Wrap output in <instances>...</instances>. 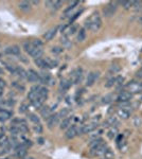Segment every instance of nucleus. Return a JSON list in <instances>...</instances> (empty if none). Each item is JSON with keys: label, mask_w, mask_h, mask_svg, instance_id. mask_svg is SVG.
<instances>
[{"label": "nucleus", "mask_w": 142, "mask_h": 159, "mask_svg": "<svg viewBox=\"0 0 142 159\" xmlns=\"http://www.w3.org/2000/svg\"><path fill=\"white\" fill-rule=\"evenodd\" d=\"M101 27H102V19H101V16L98 12H94L85 21V28L92 31V32H98Z\"/></svg>", "instance_id": "f257e3e1"}, {"label": "nucleus", "mask_w": 142, "mask_h": 159, "mask_svg": "<svg viewBox=\"0 0 142 159\" xmlns=\"http://www.w3.org/2000/svg\"><path fill=\"white\" fill-rule=\"evenodd\" d=\"M117 9H118V3L117 2H109L103 8V15L105 17H111L113 16L117 12Z\"/></svg>", "instance_id": "f03ea898"}, {"label": "nucleus", "mask_w": 142, "mask_h": 159, "mask_svg": "<svg viewBox=\"0 0 142 159\" xmlns=\"http://www.w3.org/2000/svg\"><path fill=\"white\" fill-rule=\"evenodd\" d=\"M132 94L128 91H121L118 97H117V101L120 103H128L129 101L132 100Z\"/></svg>", "instance_id": "7ed1b4c3"}, {"label": "nucleus", "mask_w": 142, "mask_h": 159, "mask_svg": "<svg viewBox=\"0 0 142 159\" xmlns=\"http://www.w3.org/2000/svg\"><path fill=\"white\" fill-rule=\"evenodd\" d=\"M99 76H100V72L99 71H91L89 74L87 75L86 86H88V87L92 86V85L96 82V80L99 78Z\"/></svg>", "instance_id": "20e7f679"}, {"label": "nucleus", "mask_w": 142, "mask_h": 159, "mask_svg": "<svg viewBox=\"0 0 142 159\" xmlns=\"http://www.w3.org/2000/svg\"><path fill=\"white\" fill-rule=\"evenodd\" d=\"M127 89L130 93H137L142 91V84L140 82H132L127 85Z\"/></svg>", "instance_id": "39448f33"}, {"label": "nucleus", "mask_w": 142, "mask_h": 159, "mask_svg": "<svg viewBox=\"0 0 142 159\" xmlns=\"http://www.w3.org/2000/svg\"><path fill=\"white\" fill-rule=\"evenodd\" d=\"M60 121V117H58V115L57 114L53 115L52 114L49 118H48V119H47V125H48V127H49L50 130H52L55 125L58 124Z\"/></svg>", "instance_id": "423d86ee"}, {"label": "nucleus", "mask_w": 142, "mask_h": 159, "mask_svg": "<svg viewBox=\"0 0 142 159\" xmlns=\"http://www.w3.org/2000/svg\"><path fill=\"white\" fill-rule=\"evenodd\" d=\"M39 73H37L33 69H29L28 71V78L26 80L30 83H39Z\"/></svg>", "instance_id": "0eeeda50"}, {"label": "nucleus", "mask_w": 142, "mask_h": 159, "mask_svg": "<svg viewBox=\"0 0 142 159\" xmlns=\"http://www.w3.org/2000/svg\"><path fill=\"white\" fill-rule=\"evenodd\" d=\"M83 80V69L82 68H76L72 72V82L74 84H79Z\"/></svg>", "instance_id": "6e6552de"}, {"label": "nucleus", "mask_w": 142, "mask_h": 159, "mask_svg": "<svg viewBox=\"0 0 142 159\" xmlns=\"http://www.w3.org/2000/svg\"><path fill=\"white\" fill-rule=\"evenodd\" d=\"M39 83L41 84H48V85H53L55 83V81L51 78V75L49 73H40L39 74Z\"/></svg>", "instance_id": "1a4fd4ad"}, {"label": "nucleus", "mask_w": 142, "mask_h": 159, "mask_svg": "<svg viewBox=\"0 0 142 159\" xmlns=\"http://www.w3.org/2000/svg\"><path fill=\"white\" fill-rule=\"evenodd\" d=\"M5 53L7 54H10V55H19L20 54V47L17 45L14 46H10L5 49Z\"/></svg>", "instance_id": "9d476101"}, {"label": "nucleus", "mask_w": 142, "mask_h": 159, "mask_svg": "<svg viewBox=\"0 0 142 159\" xmlns=\"http://www.w3.org/2000/svg\"><path fill=\"white\" fill-rule=\"evenodd\" d=\"M57 32H58V27L52 28V29H50L49 31H47V32L43 34V38L46 39V40H51V39H53L55 37Z\"/></svg>", "instance_id": "9b49d317"}, {"label": "nucleus", "mask_w": 142, "mask_h": 159, "mask_svg": "<svg viewBox=\"0 0 142 159\" xmlns=\"http://www.w3.org/2000/svg\"><path fill=\"white\" fill-rule=\"evenodd\" d=\"M45 5L47 8H51L52 10L56 11L58 10V9H60V7L63 5V1H46Z\"/></svg>", "instance_id": "f8f14e48"}, {"label": "nucleus", "mask_w": 142, "mask_h": 159, "mask_svg": "<svg viewBox=\"0 0 142 159\" xmlns=\"http://www.w3.org/2000/svg\"><path fill=\"white\" fill-rule=\"evenodd\" d=\"M76 130H77V126L76 125H72V126H70L68 130H67L66 134H65V137H66L67 139H73L76 135Z\"/></svg>", "instance_id": "ddd939ff"}, {"label": "nucleus", "mask_w": 142, "mask_h": 159, "mask_svg": "<svg viewBox=\"0 0 142 159\" xmlns=\"http://www.w3.org/2000/svg\"><path fill=\"white\" fill-rule=\"evenodd\" d=\"M99 126V124L96 123V122H92L90 124H87V125H83V130H84V134H88L93 132L94 130H96Z\"/></svg>", "instance_id": "4468645a"}, {"label": "nucleus", "mask_w": 142, "mask_h": 159, "mask_svg": "<svg viewBox=\"0 0 142 159\" xmlns=\"http://www.w3.org/2000/svg\"><path fill=\"white\" fill-rule=\"evenodd\" d=\"M117 115L120 119H123V120H126L128 119L129 116H130V113H129L127 109H124V108H119L118 111H117Z\"/></svg>", "instance_id": "2eb2a0df"}, {"label": "nucleus", "mask_w": 142, "mask_h": 159, "mask_svg": "<svg viewBox=\"0 0 142 159\" xmlns=\"http://www.w3.org/2000/svg\"><path fill=\"white\" fill-rule=\"evenodd\" d=\"M29 54H30L32 57H34L35 59H40L41 55L43 54V48H34Z\"/></svg>", "instance_id": "dca6fc26"}, {"label": "nucleus", "mask_w": 142, "mask_h": 159, "mask_svg": "<svg viewBox=\"0 0 142 159\" xmlns=\"http://www.w3.org/2000/svg\"><path fill=\"white\" fill-rule=\"evenodd\" d=\"M108 149L107 147V145H106L105 143H103V144H101V145L98 147V149L94 151V152H92L91 154L92 155H94V156H103L104 154H105V152H106V149Z\"/></svg>", "instance_id": "f3484780"}, {"label": "nucleus", "mask_w": 142, "mask_h": 159, "mask_svg": "<svg viewBox=\"0 0 142 159\" xmlns=\"http://www.w3.org/2000/svg\"><path fill=\"white\" fill-rule=\"evenodd\" d=\"M71 122H72V117H68L63 119L60 125V130H68L70 127V125H71Z\"/></svg>", "instance_id": "a211bd4d"}, {"label": "nucleus", "mask_w": 142, "mask_h": 159, "mask_svg": "<svg viewBox=\"0 0 142 159\" xmlns=\"http://www.w3.org/2000/svg\"><path fill=\"white\" fill-rule=\"evenodd\" d=\"M60 44L63 46V48L65 49H69L72 47V42L69 39V37H67V36L63 35L60 37Z\"/></svg>", "instance_id": "6ab92c4d"}, {"label": "nucleus", "mask_w": 142, "mask_h": 159, "mask_svg": "<svg viewBox=\"0 0 142 159\" xmlns=\"http://www.w3.org/2000/svg\"><path fill=\"white\" fill-rule=\"evenodd\" d=\"M75 32H77V26H75V25L68 26L67 27V29L64 31V35L67 36V37H69L70 35H73Z\"/></svg>", "instance_id": "aec40b11"}, {"label": "nucleus", "mask_w": 142, "mask_h": 159, "mask_svg": "<svg viewBox=\"0 0 142 159\" xmlns=\"http://www.w3.org/2000/svg\"><path fill=\"white\" fill-rule=\"evenodd\" d=\"M40 115H41V117H43V119L47 120V119L52 115V109H51L49 106H45V107H43L40 109Z\"/></svg>", "instance_id": "412c9836"}, {"label": "nucleus", "mask_w": 142, "mask_h": 159, "mask_svg": "<svg viewBox=\"0 0 142 159\" xmlns=\"http://www.w3.org/2000/svg\"><path fill=\"white\" fill-rule=\"evenodd\" d=\"M35 62V65L38 67V68H40V69H46V68H48V64H47V59H35L34 61Z\"/></svg>", "instance_id": "4be33fe9"}, {"label": "nucleus", "mask_w": 142, "mask_h": 159, "mask_svg": "<svg viewBox=\"0 0 142 159\" xmlns=\"http://www.w3.org/2000/svg\"><path fill=\"white\" fill-rule=\"evenodd\" d=\"M15 74H17L20 78H28V71H26L23 68L21 67H16V71Z\"/></svg>", "instance_id": "5701e85b"}, {"label": "nucleus", "mask_w": 142, "mask_h": 159, "mask_svg": "<svg viewBox=\"0 0 142 159\" xmlns=\"http://www.w3.org/2000/svg\"><path fill=\"white\" fill-rule=\"evenodd\" d=\"M86 38V30L85 29H79L77 31V35H76V40L77 42H84Z\"/></svg>", "instance_id": "b1692460"}, {"label": "nucleus", "mask_w": 142, "mask_h": 159, "mask_svg": "<svg viewBox=\"0 0 142 159\" xmlns=\"http://www.w3.org/2000/svg\"><path fill=\"white\" fill-rule=\"evenodd\" d=\"M71 85H72V81H68V80H63V81L60 82V90H63V91L68 90Z\"/></svg>", "instance_id": "393cba45"}, {"label": "nucleus", "mask_w": 142, "mask_h": 159, "mask_svg": "<svg viewBox=\"0 0 142 159\" xmlns=\"http://www.w3.org/2000/svg\"><path fill=\"white\" fill-rule=\"evenodd\" d=\"M18 7H19L20 10L28 12V11L31 10V2H29V1H21V2H19Z\"/></svg>", "instance_id": "a878e982"}, {"label": "nucleus", "mask_w": 142, "mask_h": 159, "mask_svg": "<svg viewBox=\"0 0 142 159\" xmlns=\"http://www.w3.org/2000/svg\"><path fill=\"white\" fill-rule=\"evenodd\" d=\"M79 4V1H72V2H71V3L69 4V7L67 8L66 10H65V12H64V14H65V16H68V14H69L70 12H71V11H72L73 9H74V8L77 7Z\"/></svg>", "instance_id": "bb28decb"}, {"label": "nucleus", "mask_w": 142, "mask_h": 159, "mask_svg": "<svg viewBox=\"0 0 142 159\" xmlns=\"http://www.w3.org/2000/svg\"><path fill=\"white\" fill-rule=\"evenodd\" d=\"M70 113H71V111H70L69 108H63V109H62L60 113H57V115H58L60 119H65V118L69 117Z\"/></svg>", "instance_id": "cd10ccee"}, {"label": "nucleus", "mask_w": 142, "mask_h": 159, "mask_svg": "<svg viewBox=\"0 0 142 159\" xmlns=\"http://www.w3.org/2000/svg\"><path fill=\"white\" fill-rule=\"evenodd\" d=\"M22 47H23V49H24V51L26 52V53H30L32 50H33L35 47L33 46V44H32V42H23V45H22Z\"/></svg>", "instance_id": "c85d7f7f"}, {"label": "nucleus", "mask_w": 142, "mask_h": 159, "mask_svg": "<svg viewBox=\"0 0 142 159\" xmlns=\"http://www.w3.org/2000/svg\"><path fill=\"white\" fill-rule=\"evenodd\" d=\"M43 102H45V99H43V98L38 97V98L36 99V100H34L33 102H31V103H32V105H33V106H34L35 108H40L41 106H43Z\"/></svg>", "instance_id": "c756f323"}, {"label": "nucleus", "mask_w": 142, "mask_h": 159, "mask_svg": "<svg viewBox=\"0 0 142 159\" xmlns=\"http://www.w3.org/2000/svg\"><path fill=\"white\" fill-rule=\"evenodd\" d=\"M38 97H39V96H38V92H37V91L33 90V89H30L29 93H28V99L30 100V102H33V101L36 100Z\"/></svg>", "instance_id": "7c9ffc66"}, {"label": "nucleus", "mask_w": 142, "mask_h": 159, "mask_svg": "<svg viewBox=\"0 0 142 159\" xmlns=\"http://www.w3.org/2000/svg\"><path fill=\"white\" fill-rule=\"evenodd\" d=\"M48 94H49V90H48V88L47 87H40V90H39V93H38V96H39L40 98H43V99H45L46 100L47 98H48Z\"/></svg>", "instance_id": "2f4dec72"}, {"label": "nucleus", "mask_w": 142, "mask_h": 159, "mask_svg": "<svg viewBox=\"0 0 142 159\" xmlns=\"http://www.w3.org/2000/svg\"><path fill=\"white\" fill-rule=\"evenodd\" d=\"M28 117H29V119H30L31 122H33L34 124L40 123L39 117H38L37 115H35V114H29V115H28Z\"/></svg>", "instance_id": "473e14b6"}, {"label": "nucleus", "mask_w": 142, "mask_h": 159, "mask_svg": "<svg viewBox=\"0 0 142 159\" xmlns=\"http://www.w3.org/2000/svg\"><path fill=\"white\" fill-rule=\"evenodd\" d=\"M121 70V67L119 65H112L110 66V68H109V73H111V74H116L118 72Z\"/></svg>", "instance_id": "72a5a7b5"}, {"label": "nucleus", "mask_w": 142, "mask_h": 159, "mask_svg": "<svg viewBox=\"0 0 142 159\" xmlns=\"http://www.w3.org/2000/svg\"><path fill=\"white\" fill-rule=\"evenodd\" d=\"M47 59V64H48V68H55L58 65V62L57 61H54V59Z\"/></svg>", "instance_id": "f704fd0d"}, {"label": "nucleus", "mask_w": 142, "mask_h": 159, "mask_svg": "<svg viewBox=\"0 0 142 159\" xmlns=\"http://www.w3.org/2000/svg\"><path fill=\"white\" fill-rule=\"evenodd\" d=\"M120 4L123 7V9L125 10H128L130 8H132V4H134V1H121Z\"/></svg>", "instance_id": "c9c22d12"}, {"label": "nucleus", "mask_w": 142, "mask_h": 159, "mask_svg": "<svg viewBox=\"0 0 142 159\" xmlns=\"http://www.w3.org/2000/svg\"><path fill=\"white\" fill-rule=\"evenodd\" d=\"M113 157H115V154H113V152H112L110 149H106L105 154L103 155V158H106V159H113Z\"/></svg>", "instance_id": "e433bc0d"}, {"label": "nucleus", "mask_w": 142, "mask_h": 159, "mask_svg": "<svg viewBox=\"0 0 142 159\" xmlns=\"http://www.w3.org/2000/svg\"><path fill=\"white\" fill-rule=\"evenodd\" d=\"M115 85H116V78H110L108 81L105 83V87L110 88V87H113Z\"/></svg>", "instance_id": "4c0bfd02"}, {"label": "nucleus", "mask_w": 142, "mask_h": 159, "mask_svg": "<svg viewBox=\"0 0 142 159\" xmlns=\"http://www.w3.org/2000/svg\"><path fill=\"white\" fill-rule=\"evenodd\" d=\"M112 100H113V97H112L111 94H107V96H105V97L102 99V103L103 104H109V103H111Z\"/></svg>", "instance_id": "58836bf2"}, {"label": "nucleus", "mask_w": 142, "mask_h": 159, "mask_svg": "<svg viewBox=\"0 0 142 159\" xmlns=\"http://www.w3.org/2000/svg\"><path fill=\"white\" fill-rule=\"evenodd\" d=\"M117 133H118V130H117L116 127H115V128L112 127L111 130H109V132H108V134H107V136H108L109 139H113V138L116 137Z\"/></svg>", "instance_id": "ea45409f"}, {"label": "nucleus", "mask_w": 142, "mask_h": 159, "mask_svg": "<svg viewBox=\"0 0 142 159\" xmlns=\"http://www.w3.org/2000/svg\"><path fill=\"white\" fill-rule=\"evenodd\" d=\"M32 44H33V46L35 48H43V42L40 39H34V40H32Z\"/></svg>", "instance_id": "a19ab883"}, {"label": "nucleus", "mask_w": 142, "mask_h": 159, "mask_svg": "<svg viewBox=\"0 0 142 159\" xmlns=\"http://www.w3.org/2000/svg\"><path fill=\"white\" fill-rule=\"evenodd\" d=\"M63 51H64L63 47H53L51 49V52H52L53 54H60Z\"/></svg>", "instance_id": "79ce46f5"}, {"label": "nucleus", "mask_w": 142, "mask_h": 159, "mask_svg": "<svg viewBox=\"0 0 142 159\" xmlns=\"http://www.w3.org/2000/svg\"><path fill=\"white\" fill-rule=\"evenodd\" d=\"M34 130H35V133L36 134H41L43 133V125H41L40 123L35 124V125H34Z\"/></svg>", "instance_id": "37998d69"}, {"label": "nucleus", "mask_w": 142, "mask_h": 159, "mask_svg": "<svg viewBox=\"0 0 142 159\" xmlns=\"http://www.w3.org/2000/svg\"><path fill=\"white\" fill-rule=\"evenodd\" d=\"M28 109H29V106H28V104L26 103H22L21 105H20V107H19V113H21V114H23V113H26L28 111Z\"/></svg>", "instance_id": "c03bdc74"}, {"label": "nucleus", "mask_w": 142, "mask_h": 159, "mask_svg": "<svg viewBox=\"0 0 142 159\" xmlns=\"http://www.w3.org/2000/svg\"><path fill=\"white\" fill-rule=\"evenodd\" d=\"M14 86V87H16L18 90H20V92H22L23 90H24V86L23 85H20V84H18L17 82H13V84H12Z\"/></svg>", "instance_id": "a18cd8bd"}, {"label": "nucleus", "mask_w": 142, "mask_h": 159, "mask_svg": "<svg viewBox=\"0 0 142 159\" xmlns=\"http://www.w3.org/2000/svg\"><path fill=\"white\" fill-rule=\"evenodd\" d=\"M82 12H83V10H81L79 12H76V13L74 14V15H73V16L71 17V18H70V23H72L73 21H74V20H75L76 18H77V17H79V15H81V14H82Z\"/></svg>", "instance_id": "49530a36"}, {"label": "nucleus", "mask_w": 142, "mask_h": 159, "mask_svg": "<svg viewBox=\"0 0 142 159\" xmlns=\"http://www.w3.org/2000/svg\"><path fill=\"white\" fill-rule=\"evenodd\" d=\"M141 124H142V120L139 117H136L135 119H134V125H136V126H140Z\"/></svg>", "instance_id": "de8ad7c7"}, {"label": "nucleus", "mask_w": 142, "mask_h": 159, "mask_svg": "<svg viewBox=\"0 0 142 159\" xmlns=\"http://www.w3.org/2000/svg\"><path fill=\"white\" fill-rule=\"evenodd\" d=\"M19 59H21V61H22V62H24V63H28V59H24V56H22V55L19 56Z\"/></svg>", "instance_id": "09e8293b"}, {"label": "nucleus", "mask_w": 142, "mask_h": 159, "mask_svg": "<svg viewBox=\"0 0 142 159\" xmlns=\"http://www.w3.org/2000/svg\"><path fill=\"white\" fill-rule=\"evenodd\" d=\"M37 141H38V143H39V144H43V138H38V140H37Z\"/></svg>", "instance_id": "8fccbe9b"}, {"label": "nucleus", "mask_w": 142, "mask_h": 159, "mask_svg": "<svg viewBox=\"0 0 142 159\" xmlns=\"http://www.w3.org/2000/svg\"><path fill=\"white\" fill-rule=\"evenodd\" d=\"M0 74H3V69L0 67Z\"/></svg>", "instance_id": "3c124183"}, {"label": "nucleus", "mask_w": 142, "mask_h": 159, "mask_svg": "<svg viewBox=\"0 0 142 159\" xmlns=\"http://www.w3.org/2000/svg\"><path fill=\"white\" fill-rule=\"evenodd\" d=\"M31 3H33V4H38L39 2H38V1H33V2H31Z\"/></svg>", "instance_id": "603ef678"}, {"label": "nucleus", "mask_w": 142, "mask_h": 159, "mask_svg": "<svg viewBox=\"0 0 142 159\" xmlns=\"http://www.w3.org/2000/svg\"><path fill=\"white\" fill-rule=\"evenodd\" d=\"M23 159H34V158H33V157H26H26H24Z\"/></svg>", "instance_id": "864d4df0"}, {"label": "nucleus", "mask_w": 142, "mask_h": 159, "mask_svg": "<svg viewBox=\"0 0 142 159\" xmlns=\"http://www.w3.org/2000/svg\"><path fill=\"white\" fill-rule=\"evenodd\" d=\"M3 159H14V158H3Z\"/></svg>", "instance_id": "5fc2aeb1"}, {"label": "nucleus", "mask_w": 142, "mask_h": 159, "mask_svg": "<svg viewBox=\"0 0 142 159\" xmlns=\"http://www.w3.org/2000/svg\"><path fill=\"white\" fill-rule=\"evenodd\" d=\"M103 159H106V158H103Z\"/></svg>", "instance_id": "6e6d98bb"}]
</instances>
